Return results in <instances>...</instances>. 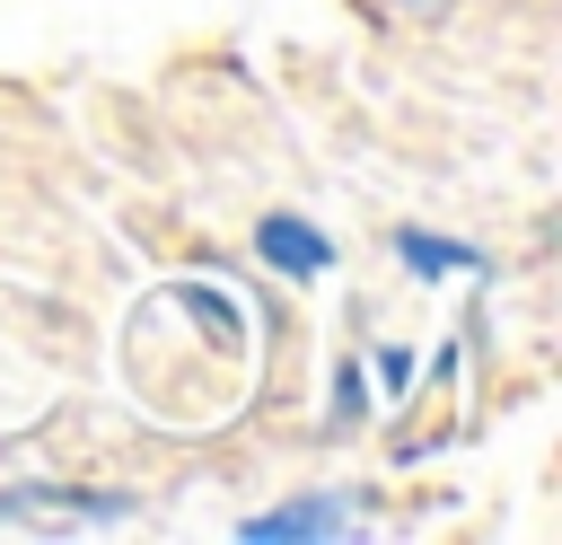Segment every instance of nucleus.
I'll return each instance as SVG.
<instances>
[{
  "mask_svg": "<svg viewBox=\"0 0 562 545\" xmlns=\"http://www.w3.org/2000/svg\"><path fill=\"white\" fill-rule=\"evenodd\" d=\"M395 255H404L413 272H483V246H465V237H430V229H395Z\"/></svg>",
  "mask_w": 562,
  "mask_h": 545,
  "instance_id": "nucleus-3",
  "label": "nucleus"
},
{
  "mask_svg": "<svg viewBox=\"0 0 562 545\" xmlns=\"http://www.w3.org/2000/svg\"><path fill=\"white\" fill-rule=\"evenodd\" d=\"M378 378L386 387H413V352H378Z\"/></svg>",
  "mask_w": 562,
  "mask_h": 545,
  "instance_id": "nucleus-4",
  "label": "nucleus"
},
{
  "mask_svg": "<svg viewBox=\"0 0 562 545\" xmlns=\"http://www.w3.org/2000/svg\"><path fill=\"white\" fill-rule=\"evenodd\" d=\"M395 9H439V0H395Z\"/></svg>",
  "mask_w": 562,
  "mask_h": 545,
  "instance_id": "nucleus-5",
  "label": "nucleus"
},
{
  "mask_svg": "<svg viewBox=\"0 0 562 545\" xmlns=\"http://www.w3.org/2000/svg\"><path fill=\"white\" fill-rule=\"evenodd\" d=\"M255 255H263V264H281V272H299V281H316V272L334 264V237H316L307 220H290V211H281V220H263V229H255Z\"/></svg>",
  "mask_w": 562,
  "mask_h": 545,
  "instance_id": "nucleus-1",
  "label": "nucleus"
},
{
  "mask_svg": "<svg viewBox=\"0 0 562 545\" xmlns=\"http://www.w3.org/2000/svg\"><path fill=\"white\" fill-rule=\"evenodd\" d=\"M299 536H342V510H334V501H307V510H263V519H246V545H299Z\"/></svg>",
  "mask_w": 562,
  "mask_h": 545,
  "instance_id": "nucleus-2",
  "label": "nucleus"
}]
</instances>
